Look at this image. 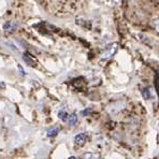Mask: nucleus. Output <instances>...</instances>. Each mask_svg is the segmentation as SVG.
<instances>
[{
  "mask_svg": "<svg viewBox=\"0 0 159 159\" xmlns=\"http://www.w3.org/2000/svg\"><path fill=\"white\" fill-rule=\"evenodd\" d=\"M116 51H117V44L115 43V44H113V46H110L105 52H103V54H102V56H101L102 59H108V58H111L113 55H114Z\"/></svg>",
  "mask_w": 159,
  "mask_h": 159,
  "instance_id": "obj_1",
  "label": "nucleus"
},
{
  "mask_svg": "<svg viewBox=\"0 0 159 159\" xmlns=\"http://www.w3.org/2000/svg\"><path fill=\"white\" fill-rule=\"evenodd\" d=\"M23 58H24V60L26 61L27 65H29L30 67H36V65H37V62H36V59L31 55H29V54H24Z\"/></svg>",
  "mask_w": 159,
  "mask_h": 159,
  "instance_id": "obj_2",
  "label": "nucleus"
},
{
  "mask_svg": "<svg viewBox=\"0 0 159 159\" xmlns=\"http://www.w3.org/2000/svg\"><path fill=\"white\" fill-rule=\"evenodd\" d=\"M74 142L78 145H83L86 142V135L85 133H79L75 138H74Z\"/></svg>",
  "mask_w": 159,
  "mask_h": 159,
  "instance_id": "obj_3",
  "label": "nucleus"
},
{
  "mask_svg": "<svg viewBox=\"0 0 159 159\" xmlns=\"http://www.w3.org/2000/svg\"><path fill=\"white\" fill-rule=\"evenodd\" d=\"M4 30L6 31H10V32H12V31H15L17 29V25L14 24V23L12 22H8L4 24Z\"/></svg>",
  "mask_w": 159,
  "mask_h": 159,
  "instance_id": "obj_4",
  "label": "nucleus"
},
{
  "mask_svg": "<svg viewBox=\"0 0 159 159\" xmlns=\"http://www.w3.org/2000/svg\"><path fill=\"white\" fill-rule=\"evenodd\" d=\"M68 122H69V125H71V126H73V125H75L76 122H78V115L75 114V113H73V114H71L69 116V118H67Z\"/></svg>",
  "mask_w": 159,
  "mask_h": 159,
  "instance_id": "obj_5",
  "label": "nucleus"
},
{
  "mask_svg": "<svg viewBox=\"0 0 159 159\" xmlns=\"http://www.w3.org/2000/svg\"><path fill=\"white\" fill-rule=\"evenodd\" d=\"M59 132V129L58 128H53V129H49V131H47V137L49 138H53V137H56L57 135V133Z\"/></svg>",
  "mask_w": 159,
  "mask_h": 159,
  "instance_id": "obj_6",
  "label": "nucleus"
},
{
  "mask_svg": "<svg viewBox=\"0 0 159 159\" xmlns=\"http://www.w3.org/2000/svg\"><path fill=\"white\" fill-rule=\"evenodd\" d=\"M58 117H59L61 120H63V122H67V118H68L67 112H66V111H63V110L59 111V113H58Z\"/></svg>",
  "mask_w": 159,
  "mask_h": 159,
  "instance_id": "obj_7",
  "label": "nucleus"
},
{
  "mask_svg": "<svg viewBox=\"0 0 159 159\" xmlns=\"http://www.w3.org/2000/svg\"><path fill=\"white\" fill-rule=\"evenodd\" d=\"M143 97H144L145 99H149V98H151V92H149L148 88H145V89L143 90Z\"/></svg>",
  "mask_w": 159,
  "mask_h": 159,
  "instance_id": "obj_8",
  "label": "nucleus"
},
{
  "mask_svg": "<svg viewBox=\"0 0 159 159\" xmlns=\"http://www.w3.org/2000/svg\"><path fill=\"white\" fill-rule=\"evenodd\" d=\"M90 112H92V109H86V110H84L83 112H82V114H83L84 116H87V115L90 114Z\"/></svg>",
  "mask_w": 159,
  "mask_h": 159,
  "instance_id": "obj_9",
  "label": "nucleus"
},
{
  "mask_svg": "<svg viewBox=\"0 0 159 159\" xmlns=\"http://www.w3.org/2000/svg\"><path fill=\"white\" fill-rule=\"evenodd\" d=\"M157 84H158V78L157 75H156V79H155V88L157 89Z\"/></svg>",
  "mask_w": 159,
  "mask_h": 159,
  "instance_id": "obj_10",
  "label": "nucleus"
},
{
  "mask_svg": "<svg viewBox=\"0 0 159 159\" xmlns=\"http://www.w3.org/2000/svg\"><path fill=\"white\" fill-rule=\"evenodd\" d=\"M69 159H76V158H75V157H73V156H72V157H70Z\"/></svg>",
  "mask_w": 159,
  "mask_h": 159,
  "instance_id": "obj_11",
  "label": "nucleus"
},
{
  "mask_svg": "<svg viewBox=\"0 0 159 159\" xmlns=\"http://www.w3.org/2000/svg\"><path fill=\"white\" fill-rule=\"evenodd\" d=\"M131 1H135V0H131Z\"/></svg>",
  "mask_w": 159,
  "mask_h": 159,
  "instance_id": "obj_12",
  "label": "nucleus"
}]
</instances>
